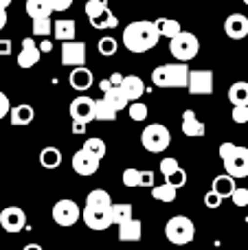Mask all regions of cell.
Segmentation results:
<instances>
[{"label":"cell","instance_id":"obj_42","mask_svg":"<svg viewBox=\"0 0 248 250\" xmlns=\"http://www.w3.org/2000/svg\"><path fill=\"white\" fill-rule=\"evenodd\" d=\"M205 207L207 208H213V211H215V208L222 207V198H220V195H215L213 191H207V193H205Z\"/></svg>","mask_w":248,"mask_h":250},{"label":"cell","instance_id":"obj_13","mask_svg":"<svg viewBox=\"0 0 248 250\" xmlns=\"http://www.w3.org/2000/svg\"><path fill=\"white\" fill-rule=\"evenodd\" d=\"M40 57H42V53H40V48H38V42H35L33 38L22 40V48H20V53H18V57H16L18 66L24 68V70H29V68H33V66L38 64Z\"/></svg>","mask_w":248,"mask_h":250},{"label":"cell","instance_id":"obj_43","mask_svg":"<svg viewBox=\"0 0 248 250\" xmlns=\"http://www.w3.org/2000/svg\"><path fill=\"white\" fill-rule=\"evenodd\" d=\"M139 187H145V189H154V171H141V176H139Z\"/></svg>","mask_w":248,"mask_h":250},{"label":"cell","instance_id":"obj_19","mask_svg":"<svg viewBox=\"0 0 248 250\" xmlns=\"http://www.w3.org/2000/svg\"><path fill=\"white\" fill-rule=\"evenodd\" d=\"M35 119V112L31 105L26 104H20V105H13L11 110H9V123L13 125V127H24V125H31Z\"/></svg>","mask_w":248,"mask_h":250},{"label":"cell","instance_id":"obj_57","mask_svg":"<svg viewBox=\"0 0 248 250\" xmlns=\"http://www.w3.org/2000/svg\"><path fill=\"white\" fill-rule=\"evenodd\" d=\"M235 250H237V248H235Z\"/></svg>","mask_w":248,"mask_h":250},{"label":"cell","instance_id":"obj_33","mask_svg":"<svg viewBox=\"0 0 248 250\" xmlns=\"http://www.w3.org/2000/svg\"><path fill=\"white\" fill-rule=\"evenodd\" d=\"M117 110H112L103 99H95V121H114Z\"/></svg>","mask_w":248,"mask_h":250},{"label":"cell","instance_id":"obj_27","mask_svg":"<svg viewBox=\"0 0 248 250\" xmlns=\"http://www.w3.org/2000/svg\"><path fill=\"white\" fill-rule=\"evenodd\" d=\"M154 24H156L158 33L163 35V38H176L178 33H183V29H180V22L174 20V18H158V20H154Z\"/></svg>","mask_w":248,"mask_h":250},{"label":"cell","instance_id":"obj_21","mask_svg":"<svg viewBox=\"0 0 248 250\" xmlns=\"http://www.w3.org/2000/svg\"><path fill=\"white\" fill-rule=\"evenodd\" d=\"M237 189L235 180H233L231 176H227V173H220V176L213 178V185H211V191H213L215 195H220V198H231L233 191Z\"/></svg>","mask_w":248,"mask_h":250},{"label":"cell","instance_id":"obj_30","mask_svg":"<svg viewBox=\"0 0 248 250\" xmlns=\"http://www.w3.org/2000/svg\"><path fill=\"white\" fill-rule=\"evenodd\" d=\"M83 151H88V154H92L95 158H103L105 154H108V145H105V141L103 138H97V136H90V138H86L83 141V147H82Z\"/></svg>","mask_w":248,"mask_h":250},{"label":"cell","instance_id":"obj_48","mask_svg":"<svg viewBox=\"0 0 248 250\" xmlns=\"http://www.w3.org/2000/svg\"><path fill=\"white\" fill-rule=\"evenodd\" d=\"M0 55H11V40H0Z\"/></svg>","mask_w":248,"mask_h":250},{"label":"cell","instance_id":"obj_36","mask_svg":"<svg viewBox=\"0 0 248 250\" xmlns=\"http://www.w3.org/2000/svg\"><path fill=\"white\" fill-rule=\"evenodd\" d=\"M108 9V0H88L86 2V16L88 20H95L97 16H101V13Z\"/></svg>","mask_w":248,"mask_h":250},{"label":"cell","instance_id":"obj_12","mask_svg":"<svg viewBox=\"0 0 248 250\" xmlns=\"http://www.w3.org/2000/svg\"><path fill=\"white\" fill-rule=\"evenodd\" d=\"M99 165H101L99 158H95L92 154H88V151H83V149H79V151H75L73 154L75 173H79V176H83V178L95 176V173L99 171Z\"/></svg>","mask_w":248,"mask_h":250},{"label":"cell","instance_id":"obj_46","mask_svg":"<svg viewBox=\"0 0 248 250\" xmlns=\"http://www.w3.org/2000/svg\"><path fill=\"white\" fill-rule=\"evenodd\" d=\"M235 143H231V141H224L222 143V145H220V149H218V154H220V158H228V156H231L233 154V149H235Z\"/></svg>","mask_w":248,"mask_h":250},{"label":"cell","instance_id":"obj_23","mask_svg":"<svg viewBox=\"0 0 248 250\" xmlns=\"http://www.w3.org/2000/svg\"><path fill=\"white\" fill-rule=\"evenodd\" d=\"M112 198H110L108 191L103 189H95L90 191V193L86 195V207L88 208H101V211H110V207H112Z\"/></svg>","mask_w":248,"mask_h":250},{"label":"cell","instance_id":"obj_10","mask_svg":"<svg viewBox=\"0 0 248 250\" xmlns=\"http://www.w3.org/2000/svg\"><path fill=\"white\" fill-rule=\"evenodd\" d=\"M187 90L191 95H211L213 92V70H191L189 73Z\"/></svg>","mask_w":248,"mask_h":250},{"label":"cell","instance_id":"obj_38","mask_svg":"<svg viewBox=\"0 0 248 250\" xmlns=\"http://www.w3.org/2000/svg\"><path fill=\"white\" fill-rule=\"evenodd\" d=\"M165 182H167V185H171V187H174L176 191H178V189H183V187L187 185V171H185V169L180 167L178 171H174L169 178H165Z\"/></svg>","mask_w":248,"mask_h":250},{"label":"cell","instance_id":"obj_52","mask_svg":"<svg viewBox=\"0 0 248 250\" xmlns=\"http://www.w3.org/2000/svg\"><path fill=\"white\" fill-rule=\"evenodd\" d=\"M73 132H75V134H86V125H82V123H73Z\"/></svg>","mask_w":248,"mask_h":250},{"label":"cell","instance_id":"obj_2","mask_svg":"<svg viewBox=\"0 0 248 250\" xmlns=\"http://www.w3.org/2000/svg\"><path fill=\"white\" fill-rule=\"evenodd\" d=\"M189 68L187 64H163L152 70V83L156 88H187L189 83Z\"/></svg>","mask_w":248,"mask_h":250},{"label":"cell","instance_id":"obj_50","mask_svg":"<svg viewBox=\"0 0 248 250\" xmlns=\"http://www.w3.org/2000/svg\"><path fill=\"white\" fill-rule=\"evenodd\" d=\"M38 48H40V53H51V51H53L51 40H44L42 44H38Z\"/></svg>","mask_w":248,"mask_h":250},{"label":"cell","instance_id":"obj_47","mask_svg":"<svg viewBox=\"0 0 248 250\" xmlns=\"http://www.w3.org/2000/svg\"><path fill=\"white\" fill-rule=\"evenodd\" d=\"M73 2L75 0H48V4H51L53 11H66Z\"/></svg>","mask_w":248,"mask_h":250},{"label":"cell","instance_id":"obj_32","mask_svg":"<svg viewBox=\"0 0 248 250\" xmlns=\"http://www.w3.org/2000/svg\"><path fill=\"white\" fill-rule=\"evenodd\" d=\"M176 195H178V191H176L171 185H167V182L154 185V189H152V198L158 200V202H174Z\"/></svg>","mask_w":248,"mask_h":250},{"label":"cell","instance_id":"obj_45","mask_svg":"<svg viewBox=\"0 0 248 250\" xmlns=\"http://www.w3.org/2000/svg\"><path fill=\"white\" fill-rule=\"evenodd\" d=\"M231 119L235 123H248V108H233V112H231Z\"/></svg>","mask_w":248,"mask_h":250},{"label":"cell","instance_id":"obj_3","mask_svg":"<svg viewBox=\"0 0 248 250\" xmlns=\"http://www.w3.org/2000/svg\"><path fill=\"white\" fill-rule=\"evenodd\" d=\"M165 237L174 246H187L196 237V224L187 215H174L165 224Z\"/></svg>","mask_w":248,"mask_h":250},{"label":"cell","instance_id":"obj_5","mask_svg":"<svg viewBox=\"0 0 248 250\" xmlns=\"http://www.w3.org/2000/svg\"><path fill=\"white\" fill-rule=\"evenodd\" d=\"M169 53L180 64H187L189 60H193L200 53V40L193 33H189V31H183V33H178L176 38L169 40Z\"/></svg>","mask_w":248,"mask_h":250},{"label":"cell","instance_id":"obj_20","mask_svg":"<svg viewBox=\"0 0 248 250\" xmlns=\"http://www.w3.org/2000/svg\"><path fill=\"white\" fill-rule=\"evenodd\" d=\"M75 33H77V24H75V20H70V18H60V20H55V24H53V35H55V40H60L62 44L73 42Z\"/></svg>","mask_w":248,"mask_h":250},{"label":"cell","instance_id":"obj_28","mask_svg":"<svg viewBox=\"0 0 248 250\" xmlns=\"http://www.w3.org/2000/svg\"><path fill=\"white\" fill-rule=\"evenodd\" d=\"M40 165L44 169H57L62 165V151L57 147H44L40 151Z\"/></svg>","mask_w":248,"mask_h":250},{"label":"cell","instance_id":"obj_7","mask_svg":"<svg viewBox=\"0 0 248 250\" xmlns=\"http://www.w3.org/2000/svg\"><path fill=\"white\" fill-rule=\"evenodd\" d=\"M222 165H224V173L231 176L233 180L248 178V147L237 145L235 149H233V154L222 160Z\"/></svg>","mask_w":248,"mask_h":250},{"label":"cell","instance_id":"obj_44","mask_svg":"<svg viewBox=\"0 0 248 250\" xmlns=\"http://www.w3.org/2000/svg\"><path fill=\"white\" fill-rule=\"evenodd\" d=\"M9 110H11V101H9V97L4 95L2 90H0V121H2L4 117H9Z\"/></svg>","mask_w":248,"mask_h":250},{"label":"cell","instance_id":"obj_25","mask_svg":"<svg viewBox=\"0 0 248 250\" xmlns=\"http://www.w3.org/2000/svg\"><path fill=\"white\" fill-rule=\"evenodd\" d=\"M132 217H134L132 204L121 202V204H112V207H110V220H112V224L121 226V224H125V222H130Z\"/></svg>","mask_w":248,"mask_h":250},{"label":"cell","instance_id":"obj_18","mask_svg":"<svg viewBox=\"0 0 248 250\" xmlns=\"http://www.w3.org/2000/svg\"><path fill=\"white\" fill-rule=\"evenodd\" d=\"M121 92L125 95L127 101H139L145 92V83L139 75H125L121 82Z\"/></svg>","mask_w":248,"mask_h":250},{"label":"cell","instance_id":"obj_54","mask_svg":"<svg viewBox=\"0 0 248 250\" xmlns=\"http://www.w3.org/2000/svg\"><path fill=\"white\" fill-rule=\"evenodd\" d=\"M11 2H13V0H0V9H4V11H7V7H9Z\"/></svg>","mask_w":248,"mask_h":250},{"label":"cell","instance_id":"obj_56","mask_svg":"<svg viewBox=\"0 0 248 250\" xmlns=\"http://www.w3.org/2000/svg\"><path fill=\"white\" fill-rule=\"evenodd\" d=\"M163 2H169V0H163Z\"/></svg>","mask_w":248,"mask_h":250},{"label":"cell","instance_id":"obj_39","mask_svg":"<svg viewBox=\"0 0 248 250\" xmlns=\"http://www.w3.org/2000/svg\"><path fill=\"white\" fill-rule=\"evenodd\" d=\"M178 169H180L178 160H176V158H171V156H167V158H163V160H161V173H163V176H165V178H169L171 173H174V171H178Z\"/></svg>","mask_w":248,"mask_h":250},{"label":"cell","instance_id":"obj_55","mask_svg":"<svg viewBox=\"0 0 248 250\" xmlns=\"http://www.w3.org/2000/svg\"><path fill=\"white\" fill-rule=\"evenodd\" d=\"M242 2H244V4H246V7H248V0H242Z\"/></svg>","mask_w":248,"mask_h":250},{"label":"cell","instance_id":"obj_14","mask_svg":"<svg viewBox=\"0 0 248 250\" xmlns=\"http://www.w3.org/2000/svg\"><path fill=\"white\" fill-rule=\"evenodd\" d=\"M82 220H83V224H86L90 230H108L110 226H112L110 211H101V208H88V207H83Z\"/></svg>","mask_w":248,"mask_h":250},{"label":"cell","instance_id":"obj_15","mask_svg":"<svg viewBox=\"0 0 248 250\" xmlns=\"http://www.w3.org/2000/svg\"><path fill=\"white\" fill-rule=\"evenodd\" d=\"M224 33L231 40H244L248 35V18L242 13H231L224 20Z\"/></svg>","mask_w":248,"mask_h":250},{"label":"cell","instance_id":"obj_40","mask_svg":"<svg viewBox=\"0 0 248 250\" xmlns=\"http://www.w3.org/2000/svg\"><path fill=\"white\" fill-rule=\"evenodd\" d=\"M139 176H141V171L139 169H134V167H130V169H125L123 171V185L125 187H130V189H134V187H139Z\"/></svg>","mask_w":248,"mask_h":250},{"label":"cell","instance_id":"obj_22","mask_svg":"<svg viewBox=\"0 0 248 250\" xmlns=\"http://www.w3.org/2000/svg\"><path fill=\"white\" fill-rule=\"evenodd\" d=\"M141 235H143V224L136 217L119 226V242H139Z\"/></svg>","mask_w":248,"mask_h":250},{"label":"cell","instance_id":"obj_41","mask_svg":"<svg viewBox=\"0 0 248 250\" xmlns=\"http://www.w3.org/2000/svg\"><path fill=\"white\" fill-rule=\"evenodd\" d=\"M231 200L235 207H248V189H240V187H237V189L233 191Z\"/></svg>","mask_w":248,"mask_h":250},{"label":"cell","instance_id":"obj_29","mask_svg":"<svg viewBox=\"0 0 248 250\" xmlns=\"http://www.w3.org/2000/svg\"><path fill=\"white\" fill-rule=\"evenodd\" d=\"M103 101L112 110H125V105H130V101L125 99V95L121 92V88H110L108 92H103Z\"/></svg>","mask_w":248,"mask_h":250},{"label":"cell","instance_id":"obj_24","mask_svg":"<svg viewBox=\"0 0 248 250\" xmlns=\"http://www.w3.org/2000/svg\"><path fill=\"white\" fill-rule=\"evenodd\" d=\"M228 101L233 108H248V82H235L228 88Z\"/></svg>","mask_w":248,"mask_h":250},{"label":"cell","instance_id":"obj_51","mask_svg":"<svg viewBox=\"0 0 248 250\" xmlns=\"http://www.w3.org/2000/svg\"><path fill=\"white\" fill-rule=\"evenodd\" d=\"M7 20H9V18H7V11H4V9H0V31L7 26Z\"/></svg>","mask_w":248,"mask_h":250},{"label":"cell","instance_id":"obj_49","mask_svg":"<svg viewBox=\"0 0 248 250\" xmlns=\"http://www.w3.org/2000/svg\"><path fill=\"white\" fill-rule=\"evenodd\" d=\"M110 86L112 88H121V82H123V75L121 73H114V75H110Z\"/></svg>","mask_w":248,"mask_h":250},{"label":"cell","instance_id":"obj_37","mask_svg":"<svg viewBox=\"0 0 248 250\" xmlns=\"http://www.w3.org/2000/svg\"><path fill=\"white\" fill-rule=\"evenodd\" d=\"M31 31H33V35H42V38H46L48 33H53V20L51 18H40V20H33Z\"/></svg>","mask_w":248,"mask_h":250},{"label":"cell","instance_id":"obj_34","mask_svg":"<svg viewBox=\"0 0 248 250\" xmlns=\"http://www.w3.org/2000/svg\"><path fill=\"white\" fill-rule=\"evenodd\" d=\"M119 48V42L112 38V35H105V38H101L99 42H97V51H99V55L103 57H112L114 53H117Z\"/></svg>","mask_w":248,"mask_h":250},{"label":"cell","instance_id":"obj_1","mask_svg":"<svg viewBox=\"0 0 248 250\" xmlns=\"http://www.w3.org/2000/svg\"><path fill=\"white\" fill-rule=\"evenodd\" d=\"M121 40L127 51L139 55V53H147L149 48L156 46V42L161 40V33H158L154 20H136L125 26Z\"/></svg>","mask_w":248,"mask_h":250},{"label":"cell","instance_id":"obj_17","mask_svg":"<svg viewBox=\"0 0 248 250\" xmlns=\"http://www.w3.org/2000/svg\"><path fill=\"white\" fill-rule=\"evenodd\" d=\"M180 129H183L185 136H193V138L205 136V132H207L205 123L196 117V112H193V110H185V112H183V123H180Z\"/></svg>","mask_w":248,"mask_h":250},{"label":"cell","instance_id":"obj_26","mask_svg":"<svg viewBox=\"0 0 248 250\" xmlns=\"http://www.w3.org/2000/svg\"><path fill=\"white\" fill-rule=\"evenodd\" d=\"M26 13L31 20H40V18H51L53 9L48 0H26Z\"/></svg>","mask_w":248,"mask_h":250},{"label":"cell","instance_id":"obj_35","mask_svg":"<svg viewBox=\"0 0 248 250\" xmlns=\"http://www.w3.org/2000/svg\"><path fill=\"white\" fill-rule=\"evenodd\" d=\"M127 112H130V119H132V121L141 123V121H145V119H147L149 110H147V105H145L143 101H132V104L127 105Z\"/></svg>","mask_w":248,"mask_h":250},{"label":"cell","instance_id":"obj_11","mask_svg":"<svg viewBox=\"0 0 248 250\" xmlns=\"http://www.w3.org/2000/svg\"><path fill=\"white\" fill-rule=\"evenodd\" d=\"M0 226L7 233H20L26 226V213L20 207H7L0 213Z\"/></svg>","mask_w":248,"mask_h":250},{"label":"cell","instance_id":"obj_4","mask_svg":"<svg viewBox=\"0 0 248 250\" xmlns=\"http://www.w3.org/2000/svg\"><path fill=\"white\" fill-rule=\"evenodd\" d=\"M141 145L152 154H163L171 145V132L163 123H149L141 132Z\"/></svg>","mask_w":248,"mask_h":250},{"label":"cell","instance_id":"obj_53","mask_svg":"<svg viewBox=\"0 0 248 250\" xmlns=\"http://www.w3.org/2000/svg\"><path fill=\"white\" fill-rule=\"evenodd\" d=\"M22 250H44V248L40 246V244H26V246L22 248Z\"/></svg>","mask_w":248,"mask_h":250},{"label":"cell","instance_id":"obj_8","mask_svg":"<svg viewBox=\"0 0 248 250\" xmlns=\"http://www.w3.org/2000/svg\"><path fill=\"white\" fill-rule=\"evenodd\" d=\"M68 112H70L73 123L88 125L90 121H95V99H92V97H86V95H79L77 99H73Z\"/></svg>","mask_w":248,"mask_h":250},{"label":"cell","instance_id":"obj_16","mask_svg":"<svg viewBox=\"0 0 248 250\" xmlns=\"http://www.w3.org/2000/svg\"><path fill=\"white\" fill-rule=\"evenodd\" d=\"M68 82H70V88H75V90H79V92H86L88 88L95 83V75H92L90 68H86V66H79V68L70 70Z\"/></svg>","mask_w":248,"mask_h":250},{"label":"cell","instance_id":"obj_6","mask_svg":"<svg viewBox=\"0 0 248 250\" xmlns=\"http://www.w3.org/2000/svg\"><path fill=\"white\" fill-rule=\"evenodd\" d=\"M53 220H55L57 226H73L77 224L79 220H82V208L77 207V202L75 200H68V198H62L55 202V207H53L51 211Z\"/></svg>","mask_w":248,"mask_h":250},{"label":"cell","instance_id":"obj_31","mask_svg":"<svg viewBox=\"0 0 248 250\" xmlns=\"http://www.w3.org/2000/svg\"><path fill=\"white\" fill-rule=\"evenodd\" d=\"M90 24L95 26V29H101V31L117 29V26H119V18L114 16V13L110 11V7H108L103 13H101V16H97L95 20H90Z\"/></svg>","mask_w":248,"mask_h":250},{"label":"cell","instance_id":"obj_9","mask_svg":"<svg viewBox=\"0 0 248 250\" xmlns=\"http://www.w3.org/2000/svg\"><path fill=\"white\" fill-rule=\"evenodd\" d=\"M62 64L64 66H79L86 64V42L82 40H73V42L62 44Z\"/></svg>","mask_w":248,"mask_h":250}]
</instances>
